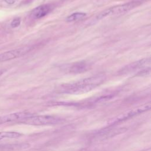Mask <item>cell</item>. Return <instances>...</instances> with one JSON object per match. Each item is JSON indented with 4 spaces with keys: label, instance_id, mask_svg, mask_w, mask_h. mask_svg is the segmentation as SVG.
I'll return each mask as SVG.
<instances>
[{
    "label": "cell",
    "instance_id": "6da1fadb",
    "mask_svg": "<svg viewBox=\"0 0 151 151\" xmlns=\"http://www.w3.org/2000/svg\"><path fill=\"white\" fill-rule=\"evenodd\" d=\"M105 79L104 74H99L74 83L64 84L61 86V91L70 94H80L87 93L102 84Z\"/></svg>",
    "mask_w": 151,
    "mask_h": 151
},
{
    "label": "cell",
    "instance_id": "7a4b0ae2",
    "mask_svg": "<svg viewBox=\"0 0 151 151\" xmlns=\"http://www.w3.org/2000/svg\"><path fill=\"white\" fill-rule=\"evenodd\" d=\"M140 2L133 1V2H129L126 4L116 5L114 6H112L99 13L96 16V18L97 20H100L111 15L122 14L133 9L134 8L140 5Z\"/></svg>",
    "mask_w": 151,
    "mask_h": 151
},
{
    "label": "cell",
    "instance_id": "3957f363",
    "mask_svg": "<svg viewBox=\"0 0 151 151\" xmlns=\"http://www.w3.org/2000/svg\"><path fill=\"white\" fill-rule=\"evenodd\" d=\"M150 108H151V104L150 103H148L143 104L142 106L131 109L129 110L124 111V113H122L119 116L111 119L108 122V124L109 125H114L118 123L124 122L127 119L133 117L135 116H137L143 112L149 110Z\"/></svg>",
    "mask_w": 151,
    "mask_h": 151
},
{
    "label": "cell",
    "instance_id": "277c9868",
    "mask_svg": "<svg viewBox=\"0 0 151 151\" xmlns=\"http://www.w3.org/2000/svg\"><path fill=\"white\" fill-rule=\"evenodd\" d=\"M61 119L55 116L50 115H38L32 116L29 117L25 119L20 122L24 124L34 126H44L52 125L59 123Z\"/></svg>",
    "mask_w": 151,
    "mask_h": 151
},
{
    "label": "cell",
    "instance_id": "5b68a950",
    "mask_svg": "<svg viewBox=\"0 0 151 151\" xmlns=\"http://www.w3.org/2000/svg\"><path fill=\"white\" fill-rule=\"evenodd\" d=\"M32 50L30 46H24L0 54V63L9 61L25 55Z\"/></svg>",
    "mask_w": 151,
    "mask_h": 151
},
{
    "label": "cell",
    "instance_id": "8992f818",
    "mask_svg": "<svg viewBox=\"0 0 151 151\" xmlns=\"http://www.w3.org/2000/svg\"><path fill=\"white\" fill-rule=\"evenodd\" d=\"M33 115L34 114L26 111H19L5 114L0 116V124L15 122H20L22 120L29 117Z\"/></svg>",
    "mask_w": 151,
    "mask_h": 151
},
{
    "label": "cell",
    "instance_id": "52a82bcc",
    "mask_svg": "<svg viewBox=\"0 0 151 151\" xmlns=\"http://www.w3.org/2000/svg\"><path fill=\"white\" fill-rule=\"evenodd\" d=\"M150 63V58H145L140 59L138 61L130 63L129 65H127L126 66L123 67L122 69H121L119 71V73L121 74H128L129 73H131L140 68H143L144 67L147 66V65H149Z\"/></svg>",
    "mask_w": 151,
    "mask_h": 151
},
{
    "label": "cell",
    "instance_id": "ba28073f",
    "mask_svg": "<svg viewBox=\"0 0 151 151\" xmlns=\"http://www.w3.org/2000/svg\"><path fill=\"white\" fill-rule=\"evenodd\" d=\"M51 10V6L47 4L40 5L35 8L31 12V17L33 19H40L47 15Z\"/></svg>",
    "mask_w": 151,
    "mask_h": 151
},
{
    "label": "cell",
    "instance_id": "9c48e42d",
    "mask_svg": "<svg viewBox=\"0 0 151 151\" xmlns=\"http://www.w3.org/2000/svg\"><path fill=\"white\" fill-rule=\"evenodd\" d=\"M29 146L27 143L7 144L0 146V151H18L27 149Z\"/></svg>",
    "mask_w": 151,
    "mask_h": 151
},
{
    "label": "cell",
    "instance_id": "30bf717a",
    "mask_svg": "<svg viewBox=\"0 0 151 151\" xmlns=\"http://www.w3.org/2000/svg\"><path fill=\"white\" fill-rule=\"evenodd\" d=\"M89 67V64L86 61H78L71 65L70 68V72L73 74H80L88 70Z\"/></svg>",
    "mask_w": 151,
    "mask_h": 151
},
{
    "label": "cell",
    "instance_id": "8fae6325",
    "mask_svg": "<svg viewBox=\"0 0 151 151\" xmlns=\"http://www.w3.org/2000/svg\"><path fill=\"white\" fill-rule=\"evenodd\" d=\"M21 136V133L16 132H0V140L4 139H15Z\"/></svg>",
    "mask_w": 151,
    "mask_h": 151
},
{
    "label": "cell",
    "instance_id": "7c38bea8",
    "mask_svg": "<svg viewBox=\"0 0 151 151\" xmlns=\"http://www.w3.org/2000/svg\"><path fill=\"white\" fill-rule=\"evenodd\" d=\"M86 16V14L82 12H77L73 13L72 14L68 15L66 18V21L67 22H74L77 21L78 20H80L83 18H84Z\"/></svg>",
    "mask_w": 151,
    "mask_h": 151
},
{
    "label": "cell",
    "instance_id": "4fadbf2b",
    "mask_svg": "<svg viewBox=\"0 0 151 151\" xmlns=\"http://www.w3.org/2000/svg\"><path fill=\"white\" fill-rule=\"evenodd\" d=\"M150 73V67H146L145 68H143L142 70H140L136 74V76H147L148 75H149Z\"/></svg>",
    "mask_w": 151,
    "mask_h": 151
},
{
    "label": "cell",
    "instance_id": "5bb4252c",
    "mask_svg": "<svg viewBox=\"0 0 151 151\" xmlns=\"http://www.w3.org/2000/svg\"><path fill=\"white\" fill-rule=\"evenodd\" d=\"M21 24V18L19 17L15 18L11 23V26L12 28H16L18 27Z\"/></svg>",
    "mask_w": 151,
    "mask_h": 151
},
{
    "label": "cell",
    "instance_id": "9a60e30c",
    "mask_svg": "<svg viewBox=\"0 0 151 151\" xmlns=\"http://www.w3.org/2000/svg\"><path fill=\"white\" fill-rule=\"evenodd\" d=\"M5 2H6L8 4H13L15 2V0H4Z\"/></svg>",
    "mask_w": 151,
    "mask_h": 151
},
{
    "label": "cell",
    "instance_id": "2e32d148",
    "mask_svg": "<svg viewBox=\"0 0 151 151\" xmlns=\"http://www.w3.org/2000/svg\"><path fill=\"white\" fill-rule=\"evenodd\" d=\"M4 73V71L3 70H0V77Z\"/></svg>",
    "mask_w": 151,
    "mask_h": 151
}]
</instances>
